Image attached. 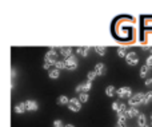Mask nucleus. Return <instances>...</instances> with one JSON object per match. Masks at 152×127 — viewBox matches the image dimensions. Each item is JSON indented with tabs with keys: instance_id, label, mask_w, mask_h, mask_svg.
<instances>
[{
	"instance_id": "obj_1",
	"label": "nucleus",
	"mask_w": 152,
	"mask_h": 127,
	"mask_svg": "<svg viewBox=\"0 0 152 127\" xmlns=\"http://www.w3.org/2000/svg\"><path fill=\"white\" fill-rule=\"evenodd\" d=\"M56 56H58V52H56L55 48L48 50V52L45 54V56H44V68L45 70H51L52 67H55L56 62H58Z\"/></svg>"
},
{
	"instance_id": "obj_2",
	"label": "nucleus",
	"mask_w": 152,
	"mask_h": 127,
	"mask_svg": "<svg viewBox=\"0 0 152 127\" xmlns=\"http://www.w3.org/2000/svg\"><path fill=\"white\" fill-rule=\"evenodd\" d=\"M64 68L69 70V71L77 68V59H76V56L72 55V56H69V58L64 59Z\"/></svg>"
},
{
	"instance_id": "obj_3",
	"label": "nucleus",
	"mask_w": 152,
	"mask_h": 127,
	"mask_svg": "<svg viewBox=\"0 0 152 127\" xmlns=\"http://www.w3.org/2000/svg\"><path fill=\"white\" fill-rule=\"evenodd\" d=\"M144 96H145V94H142V92L136 94V95L131 96L128 99V104L129 106H137L140 103H144Z\"/></svg>"
},
{
	"instance_id": "obj_4",
	"label": "nucleus",
	"mask_w": 152,
	"mask_h": 127,
	"mask_svg": "<svg viewBox=\"0 0 152 127\" xmlns=\"http://www.w3.org/2000/svg\"><path fill=\"white\" fill-rule=\"evenodd\" d=\"M68 109L71 110V111H74V112H77V111H80V109H81V103H80V101H79L77 98H72V99H69V102H68Z\"/></svg>"
},
{
	"instance_id": "obj_5",
	"label": "nucleus",
	"mask_w": 152,
	"mask_h": 127,
	"mask_svg": "<svg viewBox=\"0 0 152 127\" xmlns=\"http://www.w3.org/2000/svg\"><path fill=\"white\" fill-rule=\"evenodd\" d=\"M126 60L129 66H136V64L139 63V58H137L136 52H128L126 56Z\"/></svg>"
},
{
	"instance_id": "obj_6",
	"label": "nucleus",
	"mask_w": 152,
	"mask_h": 127,
	"mask_svg": "<svg viewBox=\"0 0 152 127\" xmlns=\"http://www.w3.org/2000/svg\"><path fill=\"white\" fill-rule=\"evenodd\" d=\"M116 94H118L120 98H128L129 99L132 95V91L129 87H121V88H118V90H116Z\"/></svg>"
},
{
	"instance_id": "obj_7",
	"label": "nucleus",
	"mask_w": 152,
	"mask_h": 127,
	"mask_svg": "<svg viewBox=\"0 0 152 127\" xmlns=\"http://www.w3.org/2000/svg\"><path fill=\"white\" fill-rule=\"evenodd\" d=\"M91 87H92V84H91V82H84V83H81V84H79L77 87H76V92L77 94H81V92H88L89 90H91Z\"/></svg>"
},
{
	"instance_id": "obj_8",
	"label": "nucleus",
	"mask_w": 152,
	"mask_h": 127,
	"mask_svg": "<svg viewBox=\"0 0 152 127\" xmlns=\"http://www.w3.org/2000/svg\"><path fill=\"white\" fill-rule=\"evenodd\" d=\"M26 110L27 111H36L37 110V103L35 101H26Z\"/></svg>"
},
{
	"instance_id": "obj_9",
	"label": "nucleus",
	"mask_w": 152,
	"mask_h": 127,
	"mask_svg": "<svg viewBox=\"0 0 152 127\" xmlns=\"http://www.w3.org/2000/svg\"><path fill=\"white\" fill-rule=\"evenodd\" d=\"M95 74L96 75H104L105 71H107V68H105V66L103 63H97L96 66H95Z\"/></svg>"
},
{
	"instance_id": "obj_10",
	"label": "nucleus",
	"mask_w": 152,
	"mask_h": 127,
	"mask_svg": "<svg viewBox=\"0 0 152 127\" xmlns=\"http://www.w3.org/2000/svg\"><path fill=\"white\" fill-rule=\"evenodd\" d=\"M60 55L66 59L69 58V56H72V48L71 47H61L60 48Z\"/></svg>"
},
{
	"instance_id": "obj_11",
	"label": "nucleus",
	"mask_w": 152,
	"mask_h": 127,
	"mask_svg": "<svg viewBox=\"0 0 152 127\" xmlns=\"http://www.w3.org/2000/svg\"><path fill=\"white\" fill-rule=\"evenodd\" d=\"M48 76H50L51 79H58V78L60 76V71L53 67V68H51L50 71H48Z\"/></svg>"
},
{
	"instance_id": "obj_12",
	"label": "nucleus",
	"mask_w": 152,
	"mask_h": 127,
	"mask_svg": "<svg viewBox=\"0 0 152 127\" xmlns=\"http://www.w3.org/2000/svg\"><path fill=\"white\" fill-rule=\"evenodd\" d=\"M137 125H139L140 127H145V126H147V118H145L144 114H142V115H139V117H137Z\"/></svg>"
},
{
	"instance_id": "obj_13",
	"label": "nucleus",
	"mask_w": 152,
	"mask_h": 127,
	"mask_svg": "<svg viewBox=\"0 0 152 127\" xmlns=\"http://www.w3.org/2000/svg\"><path fill=\"white\" fill-rule=\"evenodd\" d=\"M88 51H89V47H77L76 48V52L79 54V55H81V56H87L88 55Z\"/></svg>"
},
{
	"instance_id": "obj_14",
	"label": "nucleus",
	"mask_w": 152,
	"mask_h": 127,
	"mask_svg": "<svg viewBox=\"0 0 152 127\" xmlns=\"http://www.w3.org/2000/svg\"><path fill=\"white\" fill-rule=\"evenodd\" d=\"M24 111H27L26 110V103H18L15 106V112H18V114H23Z\"/></svg>"
},
{
	"instance_id": "obj_15",
	"label": "nucleus",
	"mask_w": 152,
	"mask_h": 127,
	"mask_svg": "<svg viewBox=\"0 0 152 127\" xmlns=\"http://www.w3.org/2000/svg\"><path fill=\"white\" fill-rule=\"evenodd\" d=\"M139 115V111H137V109H135V107H131L129 110H127V117L129 118H135Z\"/></svg>"
},
{
	"instance_id": "obj_16",
	"label": "nucleus",
	"mask_w": 152,
	"mask_h": 127,
	"mask_svg": "<svg viewBox=\"0 0 152 127\" xmlns=\"http://www.w3.org/2000/svg\"><path fill=\"white\" fill-rule=\"evenodd\" d=\"M68 102H69V99L67 98L66 95H61V96H59L58 98V104L59 106H66V104H68Z\"/></svg>"
},
{
	"instance_id": "obj_17",
	"label": "nucleus",
	"mask_w": 152,
	"mask_h": 127,
	"mask_svg": "<svg viewBox=\"0 0 152 127\" xmlns=\"http://www.w3.org/2000/svg\"><path fill=\"white\" fill-rule=\"evenodd\" d=\"M116 94V88L113 87V86H108L107 88H105V95L108 96H113Z\"/></svg>"
},
{
	"instance_id": "obj_18",
	"label": "nucleus",
	"mask_w": 152,
	"mask_h": 127,
	"mask_svg": "<svg viewBox=\"0 0 152 127\" xmlns=\"http://www.w3.org/2000/svg\"><path fill=\"white\" fill-rule=\"evenodd\" d=\"M95 51H96V52L99 54L100 56H104V55H105V51H107V48L103 47V46H96V47H95Z\"/></svg>"
},
{
	"instance_id": "obj_19",
	"label": "nucleus",
	"mask_w": 152,
	"mask_h": 127,
	"mask_svg": "<svg viewBox=\"0 0 152 127\" xmlns=\"http://www.w3.org/2000/svg\"><path fill=\"white\" fill-rule=\"evenodd\" d=\"M127 54H128V52H127V48L126 47H119L118 48V55L120 56V58H126Z\"/></svg>"
},
{
	"instance_id": "obj_20",
	"label": "nucleus",
	"mask_w": 152,
	"mask_h": 127,
	"mask_svg": "<svg viewBox=\"0 0 152 127\" xmlns=\"http://www.w3.org/2000/svg\"><path fill=\"white\" fill-rule=\"evenodd\" d=\"M148 71H150V68H148L147 66H143L142 68H140V78H147Z\"/></svg>"
},
{
	"instance_id": "obj_21",
	"label": "nucleus",
	"mask_w": 152,
	"mask_h": 127,
	"mask_svg": "<svg viewBox=\"0 0 152 127\" xmlns=\"http://www.w3.org/2000/svg\"><path fill=\"white\" fill-rule=\"evenodd\" d=\"M79 101H80V103H86L87 101H88V94L87 92H81V94H79Z\"/></svg>"
},
{
	"instance_id": "obj_22",
	"label": "nucleus",
	"mask_w": 152,
	"mask_h": 127,
	"mask_svg": "<svg viewBox=\"0 0 152 127\" xmlns=\"http://www.w3.org/2000/svg\"><path fill=\"white\" fill-rule=\"evenodd\" d=\"M150 102H152V91H148L144 96V103L143 104H148Z\"/></svg>"
},
{
	"instance_id": "obj_23",
	"label": "nucleus",
	"mask_w": 152,
	"mask_h": 127,
	"mask_svg": "<svg viewBox=\"0 0 152 127\" xmlns=\"http://www.w3.org/2000/svg\"><path fill=\"white\" fill-rule=\"evenodd\" d=\"M55 68L59 70V71H60V70H63L64 68V60H58V62H56Z\"/></svg>"
},
{
	"instance_id": "obj_24",
	"label": "nucleus",
	"mask_w": 152,
	"mask_h": 127,
	"mask_svg": "<svg viewBox=\"0 0 152 127\" xmlns=\"http://www.w3.org/2000/svg\"><path fill=\"white\" fill-rule=\"evenodd\" d=\"M96 76H97V75L95 74V71H89L88 75H87V79H88V82H92V80H94Z\"/></svg>"
},
{
	"instance_id": "obj_25",
	"label": "nucleus",
	"mask_w": 152,
	"mask_h": 127,
	"mask_svg": "<svg viewBox=\"0 0 152 127\" xmlns=\"http://www.w3.org/2000/svg\"><path fill=\"white\" fill-rule=\"evenodd\" d=\"M120 106H121V103H119V102H113L112 103V109L115 110V111H120Z\"/></svg>"
},
{
	"instance_id": "obj_26",
	"label": "nucleus",
	"mask_w": 152,
	"mask_h": 127,
	"mask_svg": "<svg viewBox=\"0 0 152 127\" xmlns=\"http://www.w3.org/2000/svg\"><path fill=\"white\" fill-rule=\"evenodd\" d=\"M53 127H64V125L60 119H56V120H53Z\"/></svg>"
},
{
	"instance_id": "obj_27",
	"label": "nucleus",
	"mask_w": 152,
	"mask_h": 127,
	"mask_svg": "<svg viewBox=\"0 0 152 127\" xmlns=\"http://www.w3.org/2000/svg\"><path fill=\"white\" fill-rule=\"evenodd\" d=\"M145 66H147L148 68H152V55L147 58V64H145Z\"/></svg>"
},
{
	"instance_id": "obj_28",
	"label": "nucleus",
	"mask_w": 152,
	"mask_h": 127,
	"mask_svg": "<svg viewBox=\"0 0 152 127\" xmlns=\"http://www.w3.org/2000/svg\"><path fill=\"white\" fill-rule=\"evenodd\" d=\"M145 86L151 87V86H152V79H147V82H145Z\"/></svg>"
},
{
	"instance_id": "obj_29",
	"label": "nucleus",
	"mask_w": 152,
	"mask_h": 127,
	"mask_svg": "<svg viewBox=\"0 0 152 127\" xmlns=\"http://www.w3.org/2000/svg\"><path fill=\"white\" fill-rule=\"evenodd\" d=\"M64 127H75V126H74V125H66Z\"/></svg>"
},
{
	"instance_id": "obj_30",
	"label": "nucleus",
	"mask_w": 152,
	"mask_h": 127,
	"mask_svg": "<svg viewBox=\"0 0 152 127\" xmlns=\"http://www.w3.org/2000/svg\"><path fill=\"white\" fill-rule=\"evenodd\" d=\"M150 50H151V52H152V47H151V48H150Z\"/></svg>"
},
{
	"instance_id": "obj_31",
	"label": "nucleus",
	"mask_w": 152,
	"mask_h": 127,
	"mask_svg": "<svg viewBox=\"0 0 152 127\" xmlns=\"http://www.w3.org/2000/svg\"><path fill=\"white\" fill-rule=\"evenodd\" d=\"M151 119H152V117H151Z\"/></svg>"
},
{
	"instance_id": "obj_32",
	"label": "nucleus",
	"mask_w": 152,
	"mask_h": 127,
	"mask_svg": "<svg viewBox=\"0 0 152 127\" xmlns=\"http://www.w3.org/2000/svg\"><path fill=\"white\" fill-rule=\"evenodd\" d=\"M145 127H147V126H145Z\"/></svg>"
}]
</instances>
